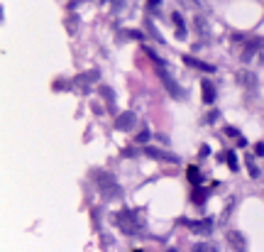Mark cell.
<instances>
[{
    "label": "cell",
    "instance_id": "6da1fadb",
    "mask_svg": "<svg viewBox=\"0 0 264 252\" xmlns=\"http://www.w3.org/2000/svg\"><path fill=\"white\" fill-rule=\"evenodd\" d=\"M149 56L154 59V64H157V74H159V79H162V84L166 86V91H169V93H174L176 98H183V88H181V86H179V84L174 81V76H171V74L166 71V67L162 64V59H159L157 54H152V51H149Z\"/></svg>",
    "mask_w": 264,
    "mask_h": 252
},
{
    "label": "cell",
    "instance_id": "7a4b0ae2",
    "mask_svg": "<svg viewBox=\"0 0 264 252\" xmlns=\"http://www.w3.org/2000/svg\"><path fill=\"white\" fill-rule=\"evenodd\" d=\"M115 223H117L120 230L127 233V235H137V233L142 230V218H140L137 213H127V211H122V213H117Z\"/></svg>",
    "mask_w": 264,
    "mask_h": 252
},
{
    "label": "cell",
    "instance_id": "3957f363",
    "mask_svg": "<svg viewBox=\"0 0 264 252\" xmlns=\"http://www.w3.org/2000/svg\"><path fill=\"white\" fill-rule=\"evenodd\" d=\"M93 179H96L98 188H100V191H103L108 199H117V196H120V186L115 184L113 176H108V174H96Z\"/></svg>",
    "mask_w": 264,
    "mask_h": 252
},
{
    "label": "cell",
    "instance_id": "277c9868",
    "mask_svg": "<svg viewBox=\"0 0 264 252\" xmlns=\"http://www.w3.org/2000/svg\"><path fill=\"white\" fill-rule=\"evenodd\" d=\"M186 225H188L193 233H198V235H208L211 228H213L211 220H186Z\"/></svg>",
    "mask_w": 264,
    "mask_h": 252
},
{
    "label": "cell",
    "instance_id": "5b68a950",
    "mask_svg": "<svg viewBox=\"0 0 264 252\" xmlns=\"http://www.w3.org/2000/svg\"><path fill=\"white\" fill-rule=\"evenodd\" d=\"M183 61H186V67H193V69H201V71H208V74H213V71H215V67H213V64H206V61H201V59H196V56H183Z\"/></svg>",
    "mask_w": 264,
    "mask_h": 252
},
{
    "label": "cell",
    "instance_id": "8992f818",
    "mask_svg": "<svg viewBox=\"0 0 264 252\" xmlns=\"http://www.w3.org/2000/svg\"><path fill=\"white\" fill-rule=\"evenodd\" d=\"M135 122H137L135 113H122V115L115 120V128H117V130H130V128H132V125H135Z\"/></svg>",
    "mask_w": 264,
    "mask_h": 252
},
{
    "label": "cell",
    "instance_id": "52a82bcc",
    "mask_svg": "<svg viewBox=\"0 0 264 252\" xmlns=\"http://www.w3.org/2000/svg\"><path fill=\"white\" fill-rule=\"evenodd\" d=\"M228 242H230V247L232 250H237V252H245V237H242V233H228Z\"/></svg>",
    "mask_w": 264,
    "mask_h": 252
},
{
    "label": "cell",
    "instance_id": "ba28073f",
    "mask_svg": "<svg viewBox=\"0 0 264 252\" xmlns=\"http://www.w3.org/2000/svg\"><path fill=\"white\" fill-rule=\"evenodd\" d=\"M147 154H149V157H154V159L171 162V164H176V162H179V157H174V154H169V152H159V150H154V147H149V150H147Z\"/></svg>",
    "mask_w": 264,
    "mask_h": 252
},
{
    "label": "cell",
    "instance_id": "9c48e42d",
    "mask_svg": "<svg viewBox=\"0 0 264 252\" xmlns=\"http://www.w3.org/2000/svg\"><path fill=\"white\" fill-rule=\"evenodd\" d=\"M201 88H203V103H213V101H215V88H213V84H211V81H203Z\"/></svg>",
    "mask_w": 264,
    "mask_h": 252
},
{
    "label": "cell",
    "instance_id": "30bf717a",
    "mask_svg": "<svg viewBox=\"0 0 264 252\" xmlns=\"http://www.w3.org/2000/svg\"><path fill=\"white\" fill-rule=\"evenodd\" d=\"M186 176H188V181H191L193 186H201V171H198V167H188Z\"/></svg>",
    "mask_w": 264,
    "mask_h": 252
},
{
    "label": "cell",
    "instance_id": "8fae6325",
    "mask_svg": "<svg viewBox=\"0 0 264 252\" xmlns=\"http://www.w3.org/2000/svg\"><path fill=\"white\" fill-rule=\"evenodd\" d=\"M171 20H174V25H176L179 37H183V34H186V30H183V20H181V15H179V13H174V15H171Z\"/></svg>",
    "mask_w": 264,
    "mask_h": 252
},
{
    "label": "cell",
    "instance_id": "7c38bea8",
    "mask_svg": "<svg viewBox=\"0 0 264 252\" xmlns=\"http://www.w3.org/2000/svg\"><path fill=\"white\" fill-rule=\"evenodd\" d=\"M203 201H206V191H203L201 186H196V191H193V203H198V206H201Z\"/></svg>",
    "mask_w": 264,
    "mask_h": 252
},
{
    "label": "cell",
    "instance_id": "4fadbf2b",
    "mask_svg": "<svg viewBox=\"0 0 264 252\" xmlns=\"http://www.w3.org/2000/svg\"><path fill=\"white\" fill-rule=\"evenodd\" d=\"M259 47H262V42H252V44L245 49V54H242V56H245V61H249V59H252V54H254Z\"/></svg>",
    "mask_w": 264,
    "mask_h": 252
},
{
    "label": "cell",
    "instance_id": "5bb4252c",
    "mask_svg": "<svg viewBox=\"0 0 264 252\" xmlns=\"http://www.w3.org/2000/svg\"><path fill=\"white\" fill-rule=\"evenodd\" d=\"M240 81H242L245 86H247V84H249V86H254V74H247V71H240Z\"/></svg>",
    "mask_w": 264,
    "mask_h": 252
},
{
    "label": "cell",
    "instance_id": "9a60e30c",
    "mask_svg": "<svg viewBox=\"0 0 264 252\" xmlns=\"http://www.w3.org/2000/svg\"><path fill=\"white\" fill-rule=\"evenodd\" d=\"M181 5L188 8V10H201V3H198V0H181Z\"/></svg>",
    "mask_w": 264,
    "mask_h": 252
},
{
    "label": "cell",
    "instance_id": "2e32d148",
    "mask_svg": "<svg viewBox=\"0 0 264 252\" xmlns=\"http://www.w3.org/2000/svg\"><path fill=\"white\" fill-rule=\"evenodd\" d=\"M196 252H215V247H211V245H196Z\"/></svg>",
    "mask_w": 264,
    "mask_h": 252
},
{
    "label": "cell",
    "instance_id": "e0dca14e",
    "mask_svg": "<svg viewBox=\"0 0 264 252\" xmlns=\"http://www.w3.org/2000/svg\"><path fill=\"white\" fill-rule=\"evenodd\" d=\"M228 164H230V169H237V159H235V154H232V152L228 154Z\"/></svg>",
    "mask_w": 264,
    "mask_h": 252
},
{
    "label": "cell",
    "instance_id": "ac0fdd59",
    "mask_svg": "<svg viewBox=\"0 0 264 252\" xmlns=\"http://www.w3.org/2000/svg\"><path fill=\"white\" fill-rule=\"evenodd\" d=\"M149 140V133H140V137H137V142H147Z\"/></svg>",
    "mask_w": 264,
    "mask_h": 252
},
{
    "label": "cell",
    "instance_id": "d6986e66",
    "mask_svg": "<svg viewBox=\"0 0 264 252\" xmlns=\"http://www.w3.org/2000/svg\"><path fill=\"white\" fill-rule=\"evenodd\" d=\"M254 152H257V154H259V157H264V145H262V142H259V145H257V147H254Z\"/></svg>",
    "mask_w": 264,
    "mask_h": 252
},
{
    "label": "cell",
    "instance_id": "ffe728a7",
    "mask_svg": "<svg viewBox=\"0 0 264 252\" xmlns=\"http://www.w3.org/2000/svg\"><path fill=\"white\" fill-rule=\"evenodd\" d=\"M159 5V0H149V8H157Z\"/></svg>",
    "mask_w": 264,
    "mask_h": 252
},
{
    "label": "cell",
    "instance_id": "44dd1931",
    "mask_svg": "<svg viewBox=\"0 0 264 252\" xmlns=\"http://www.w3.org/2000/svg\"><path fill=\"white\" fill-rule=\"evenodd\" d=\"M262 61H264V44H262Z\"/></svg>",
    "mask_w": 264,
    "mask_h": 252
}]
</instances>
